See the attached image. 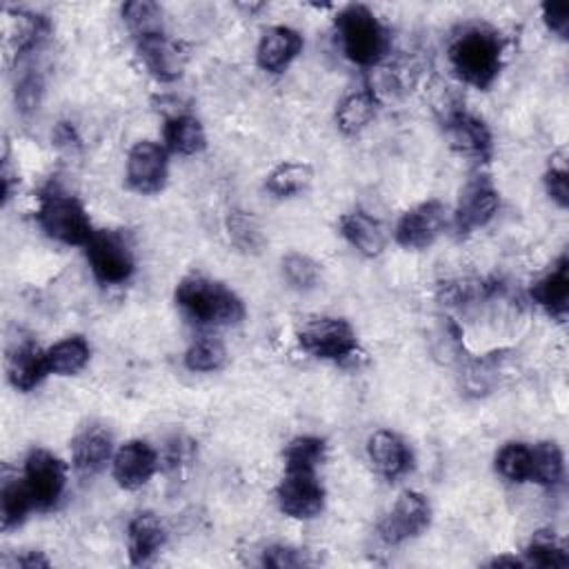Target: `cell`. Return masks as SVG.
<instances>
[{
  "label": "cell",
  "mask_w": 569,
  "mask_h": 569,
  "mask_svg": "<svg viewBox=\"0 0 569 569\" xmlns=\"http://www.w3.org/2000/svg\"><path fill=\"white\" fill-rule=\"evenodd\" d=\"M496 469L509 482H531L533 449L525 442H507L496 456Z\"/></svg>",
  "instance_id": "83f0119b"
},
{
  "label": "cell",
  "mask_w": 569,
  "mask_h": 569,
  "mask_svg": "<svg viewBox=\"0 0 569 569\" xmlns=\"http://www.w3.org/2000/svg\"><path fill=\"white\" fill-rule=\"evenodd\" d=\"M42 96V78L38 71L27 69L16 80V104L22 113H29L38 107Z\"/></svg>",
  "instance_id": "d590c367"
},
{
  "label": "cell",
  "mask_w": 569,
  "mask_h": 569,
  "mask_svg": "<svg viewBox=\"0 0 569 569\" xmlns=\"http://www.w3.org/2000/svg\"><path fill=\"white\" fill-rule=\"evenodd\" d=\"M24 485L40 511L53 509L64 493L67 467L64 462L47 449H31L24 460Z\"/></svg>",
  "instance_id": "52a82bcc"
},
{
  "label": "cell",
  "mask_w": 569,
  "mask_h": 569,
  "mask_svg": "<svg viewBox=\"0 0 569 569\" xmlns=\"http://www.w3.org/2000/svg\"><path fill=\"white\" fill-rule=\"evenodd\" d=\"M313 178V169L307 162H280L273 167L264 180V189L276 198H289L302 193Z\"/></svg>",
  "instance_id": "484cf974"
},
{
  "label": "cell",
  "mask_w": 569,
  "mask_h": 569,
  "mask_svg": "<svg viewBox=\"0 0 569 569\" xmlns=\"http://www.w3.org/2000/svg\"><path fill=\"white\" fill-rule=\"evenodd\" d=\"M445 129L451 147L458 153L478 162H485L491 156V133L476 116L462 109H451L445 116Z\"/></svg>",
  "instance_id": "9a60e30c"
},
{
  "label": "cell",
  "mask_w": 569,
  "mask_h": 569,
  "mask_svg": "<svg viewBox=\"0 0 569 569\" xmlns=\"http://www.w3.org/2000/svg\"><path fill=\"white\" fill-rule=\"evenodd\" d=\"M122 18L136 36V40L151 33H162V9L156 2H127L122 7Z\"/></svg>",
  "instance_id": "d6a6232c"
},
{
  "label": "cell",
  "mask_w": 569,
  "mask_h": 569,
  "mask_svg": "<svg viewBox=\"0 0 569 569\" xmlns=\"http://www.w3.org/2000/svg\"><path fill=\"white\" fill-rule=\"evenodd\" d=\"M53 140H56V144H64V147H78V142H80L78 136H76V131H73V127L67 124V122H60V124L56 127Z\"/></svg>",
  "instance_id": "ab89813d"
},
{
  "label": "cell",
  "mask_w": 569,
  "mask_h": 569,
  "mask_svg": "<svg viewBox=\"0 0 569 569\" xmlns=\"http://www.w3.org/2000/svg\"><path fill=\"white\" fill-rule=\"evenodd\" d=\"M227 233L229 240L247 253H258L264 247V233L260 229V222L249 213V211H240L233 209L227 213Z\"/></svg>",
  "instance_id": "f546056e"
},
{
  "label": "cell",
  "mask_w": 569,
  "mask_h": 569,
  "mask_svg": "<svg viewBox=\"0 0 569 569\" xmlns=\"http://www.w3.org/2000/svg\"><path fill=\"white\" fill-rule=\"evenodd\" d=\"M111 458H113V440L102 425L84 427L71 440L73 467L84 476H93L102 471Z\"/></svg>",
  "instance_id": "e0dca14e"
},
{
  "label": "cell",
  "mask_w": 569,
  "mask_h": 569,
  "mask_svg": "<svg viewBox=\"0 0 569 569\" xmlns=\"http://www.w3.org/2000/svg\"><path fill=\"white\" fill-rule=\"evenodd\" d=\"M164 142L173 153L193 156L207 147V136L198 118L189 113H176L164 122Z\"/></svg>",
  "instance_id": "603a6c76"
},
{
  "label": "cell",
  "mask_w": 569,
  "mask_h": 569,
  "mask_svg": "<svg viewBox=\"0 0 569 569\" xmlns=\"http://www.w3.org/2000/svg\"><path fill=\"white\" fill-rule=\"evenodd\" d=\"M33 507V500L29 496V489L24 485V480L18 478H7L2 482V491H0V509H2V529L9 531L13 527H18L24 518L27 511Z\"/></svg>",
  "instance_id": "f1b7e54d"
},
{
  "label": "cell",
  "mask_w": 569,
  "mask_h": 569,
  "mask_svg": "<svg viewBox=\"0 0 569 569\" xmlns=\"http://www.w3.org/2000/svg\"><path fill=\"white\" fill-rule=\"evenodd\" d=\"M224 362H227V349L220 340H213V338H202L193 342L184 353V367L198 373L218 371L224 367Z\"/></svg>",
  "instance_id": "e575fe53"
},
{
  "label": "cell",
  "mask_w": 569,
  "mask_h": 569,
  "mask_svg": "<svg viewBox=\"0 0 569 569\" xmlns=\"http://www.w3.org/2000/svg\"><path fill=\"white\" fill-rule=\"evenodd\" d=\"M447 207L440 200H427L405 211L396 224V242L405 249L429 247L445 227Z\"/></svg>",
  "instance_id": "7c38bea8"
},
{
  "label": "cell",
  "mask_w": 569,
  "mask_h": 569,
  "mask_svg": "<svg viewBox=\"0 0 569 569\" xmlns=\"http://www.w3.org/2000/svg\"><path fill=\"white\" fill-rule=\"evenodd\" d=\"M500 207V193L487 176H476L460 193V202L453 213V229L458 236H467L485 227Z\"/></svg>",
  "instance_id": "30bf717a"
},
{
  "label": "cell",
  "mask_w": 569,
  "mask_h": 569,
  "mask_svg": "<svg viewBox=\"0 0 569 569\" xmlns=\"http://www.w3.org/2000/svg\"><path fill=\"white\" fill-rule=\"evenodd\" d=\"M525 553H527V565H536V567H545V569L547 567L562 569L569 565V553L551 529L536 531L531 536Z\"/></svg>",
  "instance_id": "4316f807"
},
{
  "label": "cell",
  "mask_w": 569,
  "mask_h": 569,
  "mask_svg": "<svg viewBox=\"0 0 569 569\" xmlns=\"http://www.w3.org/2000/svg\"><path fill=\"white\" fill-rule=\"evenodd\" d=\"M378 109V98L373 91L362 89L345 96L336 107V122L342 133L362 131L373 118Z\"/></svg>",
  "instance_id": "cb8c5ba5"
},
{
  "label": "cell",
  "mask_w": 569,
  "mask_h": 569,
  "mask_svg": "<svg viewBox=\"0 0 569 569\" xmlns=\"http://www.w3.org/2000/svg\"><path fill=\"white\" fill-rule=\"evenodd\" d=\"M367 453L376 471L389 480H396L411 467V451L407 442L389 429H378L369 436Z\"/></svg>",
  "instance_id": "ac0fdd59"
},
{
  "label": "cell",
  "mask_w": 569,
  "mask_h": 569,
  "mask_svg": "<svg viewBox=\"0 0 569 569\" xmlns=\"http://www.w3.org/2000/svg\"><path fill=\"white\" fill-rule=\"evenodd\" d=\"M431 522V505L420 491H402L382 518L378 533L387 545H400L420 536Z\"/></svg>",
  "instance_id": "9c48e42d"
},
{
  "label": "cell",
  "mask_w": 569,
  "mask_h": 569,
  "mask_svg": "<svg viewBox=\"0 0 569 569\" xmlns=\"http://www.w3.org/2000/svg\"><path fill=\"white\" fill-rule=\"evenodd\" d=\"M533 449V469H531V482H538L542 487H553L562 480V451L556 442H538Z\"/></svg>",
  "instance_id": "1f68e13d"
},
{
  "label": "cell",
  "mask_w": 569,
  "mask_h": 569,
  "mask_svg": "<svg viewBox=\"0 0 569 569\" xmlns=\"http://www.w3.org/2000/svg\"><path fill=\"white\" fill-rule=\"evenodd\" d=\"M84 249L89 267L98 282L122 284L133 276L136 260L124 233L113 229L96 231L91 240L84 244Z\"/></svg>",
  "instance_id": "5b68a950"
},
{
  "label": "cell",
  "mask_w": 569,
  "mask_h": 569,
  "mask_svg": "<svg viewBox=\"0 0 569 569\" xmlns=\"http://www.w3.org/2000/svg\"><path fill=\"white\" fill-rule=\"evenodd\" d=\"M342 53L360 67L378 64L389 51V31L365 4H349L336 18Z\"/></svg>",
  "instance_id": "3957f363"
},
{
  "label": "cell",
  "mask_w": 569,
  "mask_h": 569,
  "mask_svg": "<svg viewBox=\"0 0 569 569\" xmlns=\"http://www.w3.org/2000/svg\"><path fill=\"white\" fill-rule=\"evenodd\" d=\"M327 445L318 436H298L284 447V469H311L325 460Z\"/></svg>",
  "instance_id": "4dcf8cb0"
},
{
  "label": "cell",
  "mask_w": 569,
  "mask_h": 569,
  "mask_svg": "<svg viewBox=\"0 0 569 569\" xmlns=\"http://www.w3.org/2000/svg\"><path fill=\"white\" fill-rule=\"evenodd\" d=\"M176 305L198 325H238L244 318L242 300L222 282L200 273L178 282Z\"/></svg>",
  "instance_id": "7a4b0ae2"
},
{
  "label": "cell",
  "mask_w": 569,
  "mask_h": 569,
  "mask_svg": "<svg viewBox=\"0 0 569 569\" xmlns=\"http://www.w3.org/2000/svg\"><path fill=\"white\" fill-rule=\"evenodd\" d=\"M16 567H22V569H36V567H49V560L38 553V551H27L22 556L16 558Z\"/></svg>",
  "instance_id": "60d3db41"
},
{
  "label": "cell",
  "mask_w": 569,
  "mask_h": 569,
  "mask_svg": "<svg viewBox=\"0 0 569 569\" xmlns=\"http://www.w3.org/2000/svg\"><path fill=\"white\" fill-rule=\"evenodd\" d=\"M302 351L318 360L345 362L358 353L356 329L342 318H316L298 331Z\"/></svg>",
  "instance_id": "8992f818"
},
{
  "label": "cell",
  "mask_w": 569,
  "mask_h": 569,
  "mask_svg": "<svg viewBox=\"0 0 569 569\" xmlns=\"http://www.w3.org/2000/svg\"><path fill=\"white\" fill-rule=\"evenodd\" d=\"M531 298L538 302L549 316L558 318L560 322L567 316L569 309V260L567 256H560L556 264L533 282Z\"/></svg>",
  "instance_id": "44dd1931"
},
{
  "label": "cell",
  "mask_w": 569,
  "mask_h": 569,
  "mask_svg": "<svg viewBox=\"0 0 569 569\" xmlns=\"http://www.w3.org/2000/svg\"><path fill=\"white\" fill-rule=\"evenodd\" d=\"M282 276L296 291H311L320 282V264L305 253H287L282 258Z\"/></svg>",
  "instance_id": "836d02e7"
},
{
  "label": "cell",
  "mask_w": 569,
  "mask_h": 569,
  "mask_svg": "<svg viewBox=\"0 0 569 569\" xmlns=\"http://www.w3.org/2000/svg\"><path fill=\"white\" fill-rule=\"evenodd\" d=\"M36 220L49 238L69 247H84L96 233L82 202L53 184L40 193Z\"/></svg>",
  "instance_id": "277c9868"
},
{
  "label": "cell",
  "mask_w": 569,
  "mask_h": 569,
  "mask_svg": "<svg viewBox=\"0 0 569 569\" xmlns=\"http://www.w3.org/2000/svg\"><path fill=\"white\" fill-rule=\"evenodd\" d=\"M169 176L167 149L153 140L136 142L127 153V182L138 193H158Z\"/></svg>",
  "instance_id": "8fae6325"
},
{
  "label": "cell",
  "mask_w": 569,
  "mask_h": 569,
  "mask_svg": "<svg viewBox=\"0 0 569 569\" xmlns=\"http://www.w3.org/2000/svg\"><path fill=\"white\" fill-rule=\"evenodd\" d=\"M542 20L547 29L560 38H567L569 29V7L565 2H545L542 4Z\"/></svg>",
  "instance_id": "f35d334b"
},
{
  "label": "cell",
  "mask_w": 569,
  "mask_h": 569,
  "mask_svg": "<svg viewBox=\"0 0 569 569\" xmlns=\"http://www.w3.org/2000/svg\"><path fill=\"white\" fill-rule=\"evenodd\" d=\"M49 371L47 351H42L36 342H20L7 358V378L18 391H31L38 387Z\"/></svg>",
  "instance_id": "ffe728a7"
},
{
  "label": "cell",
  "mask_w": 569,
  "mask_h": 569,
  "mask_svg": "<svg viewBox=\"0 0 569 569\" xmlns=\"http://www.w3.org/2000/svg\"><path fill=\"white\" fill-rule=\"evenodd\" d=\"M545 189L549 193V198L558 204V207H567L569 204V184H567V169L565 167H551L545 173Z\"/></svg>",
  "instance_id": "74e56055"
},
{
  "label": "cell",
  "mask_w": 569,
  "mask_h": 569,
  "mask_svg": "<svg viewBox=\"0 0 569 569\" xmlns=\"http://www.w3.org/2000/svg\"><path fill=\"white\" fill-rule=\"evenodd\" d=\"M138 56L158 82H173L182 76L187 64V51L180 42L164 33H151L138 40Z\"/></svg>",
  "instance_id": "5bb4252c"
},
{
  "label": "cell",
  "mask_w": 569,
  "mask_h": 569,
  "mask_svg": "<svg viewBox=\"0 0 569 569\" xmlns=\"http://www.w3.org/2000/svg\"><path fill=\"white\" fill-rule=\"evenodd\" d=\"M525 567L527 565V560H520V558H516V556H500V558H496V560H491V567Z\"/></svg>",
  "instance_id": "7bdbcfd3"
},
{
  "label": "cell",
  "mask_w": 569,
  "mask_h": 569,
  "mask_svg": "<svg viewBox=\"0 0 569 569\" xmlns=\"http://www.w3.org/2000/svg\"><path fill=\"white\" fill-rule=\"evenodd\" d=\"M262 565L273 567V569H289V567H305L309 565V558L305 551L284 547V545H273L262 551Z\"/></svg>",
  "instance_id": "8d00e7d4"
},
{
  "label": "cell",
  "mask_w": 569,
  "mask_h": 569,
  "mask_svg": "<svg viewBox=\"0 0 569 569\" xmlns=\"http://www.w3.org/2000/svg\"><path fill=\"white\" fill-rule=\"evenodd\" d=\"M91 347L82 336H69L47 349L49 371L58 376H76L89 362Z\"/></svg>",
  "instance_id": "d4e9b609"
},
{
  "label": "cell",
  "mask_w": 569,
  "mask_h": 569,
  "mask_svg": "<svg viewBox=\"0 0 569 569\" xmlns=\"http://www.w3.org/2000/svg\"><path fill=\"white\" fill-rule=\"evenodd\" d=\"M340 233L342 238L362 256L376 258L382 253L387 244V236L382 231V224L371 218L367 211H349L340 218Z\"/></svg>",
  "instance_id": "7402d4cb"
},
{
  "label": "cell",
  "mask_w": 569,
  "mask_h": 569,
  "mask_svg": "<svg viewBox=\"0 0 569 569\" xmlns=\"http://www.w3.org/2000/svg\"><path fill=\"white\" fill-rule=\"evenodd\" d=\"M302 47L305 40L296 29L278 24L262 33L256 49V62L267 73H282L300 56Z\"/></svg>",
  "instance_id": "2e32d148"
},
{
  "label": "cell",
  "mask_w": 569,
  "mask_h": 569,
  "mask_svg": "<svg viewBox=\"0 0 569 569\" xmlns=\"http://www.w3.org/2000/svg\"><path fill=\"white\" fill-rule=\"evenodd\" d=\"M449 64L453 73L476 87L489 89L502 69L505 40L489 27H469L449 44Z\"/></svg>",
  "instance_id": "6da1fadb"
},
{
  "label": "cell",
  "mask_w": 569,
  "mask_h": 569,
  "mask_svg": "<svg viewBox=\"0 0 569 569\" xmlns=\"http://www.w3.org/2000/svg\"><path fill=\"white\" fill-rule=\"evenodd\" d=\"M167 542V531L160 518L151 511L136 513L127 527V549L131 565L151 562Z\"/></svg>",
  "instance_id": "d6986e66"
},
{
  "label": "cell",
  "mask_w": 569,
  "mask_h": 569,
  "mask_svg": "<svg viewBox=\"0 0 569 569\" xmlns=\"http://www.w3.org/2000/svg\"><path fill=\"white\" fill-rule=\"evenodd\" d=\"M276 500L284 516L309 520L325 507V487L311 469H284V476L276 487Z\"/></svg>",
  "instance_id": "ba28073f"
},
{
  "label": "cell",
  "mask_w": 569,
  "mask_h": 569,
  "mask_svg": "<svg viewBox=\"0 0 569 569\" xmlns=\"http://www.w3.org/2000/svg\"><path fill=\"white\" fill-rule=\"evenodd\" d=\"M11 184H13V169H11L9 156L4 153V158H2V202L4 204L11 198Z\"/></svg>",
  "instance_id": "b9f144b4"
},
{
  "label": "cell",
  "mask_w": 569,
  "mask_h": 569,
  "mask_svg": "<svg viewBox=\"0 0 569 569\" xmlns=\"http://www.w3.org/2000/svg\"><path fill=\"white\" fill-rule=\"evenodd\" d=\"M156 471H158V453L144 440L124 442L111 458L113 480L127 491H133L147 485Z\"/></svg>",
  "instance_id": "4fadbf2b"
}]
</instances>
